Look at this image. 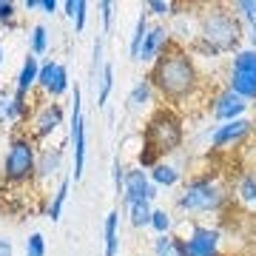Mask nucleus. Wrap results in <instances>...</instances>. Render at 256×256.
<instances>
[{
  "label": "nucleus",
  "instance_id": "nucleus-1",
  "mask_svg": "<svg viewBox=\"0 0 256 256\" xmlns=\"http://www.w3.org/2000/svg\"><path fill=\"white\" fill-rule=\"evenodd\" d=\"M146 77L151 80L156 97H162L171 108H176V106L194 100L200 92H205L200 66H196L191 52L180 43H171L165 48L162 54L156 57V63L148 68Z\"/></svg>",
  "mask_w": 256,
  "mask_h": 256
},
{
  "label": "nucleus",
  "instance_id": "nucleus-2",
  "mask_svg": "<svg viewBox=\"0 0 256 256\" xmlns=\"http://www.w3.org/2000/svg\"><path fill=\"white\" fill-rule=\"evenodd\" d=\"M242 23L230 12L228 3H200L196 6V43L188 52L194 60L200 57H222L239 52Z\"/></svg>",
  "mask_w": 256,
  "mask_h": 256
},
{
  "label": "nucleus",
  "instance_id": "nucleus-3",
  "mask_svg": "<svg viewBox=\"0 0 256 256\" xmlns=\"http://www.w3.org/2000/svg\"><path fill=\"white\" fill-rule=\"evenodd\" d=\"M185 140V120L182 114L171 106H160V108L148 117L142 128V151L137 154L140 168H154L160 160L174 154Z\"/></svg>",
  "mask_w": 256,
  "mask_h": 256
},
{
  "label": "nucleus",
  "instance_id": "nucleus-4",
  "mask_svg": "<svg viewBox=\"0 0 256 256\" xmlns=\"http://www.w3.org/2000/svg\"><path fill=\"white\" fill-rule=\"evenodd\" d=\"M37 146L23 128L6 137V151L0 160V188H28L37 182Z\"/></svg>",
  "mask_w": 256,
  "mask_h": 256
},
{
  "label": "nucleus",
  "instance_id": "nucleus-5",
  "mask_svg": "<svg viewBox=\"0 0 256 256\" xmlns=\"http://www.w3.org/2000/svg\"><path fill=\"white\" fill-rule=\"evenodd\" d=\"M230 202V188L222 182L216 174H200L185 180L182 191L176 194L174 208L182 216H196V214H222Z\"/></svg>",
  "mask_w": 256,
  "mask_h": 256
},
{
  "label": "nucleus",
  "instance_id": "nucleus-6",
  "mask_svg": "<svg viewBox=\"0 0 256 256\" xmlns=\"http://www.w3.org/2000/svg\"><path fill=\"white\" fill-rule=\"evenodd\" d=\"M180 256H222V230L202 225V222L182 216L174 228Z\"/></svg>",
  "mask_w": 256,
  "mask_h": 256
},
{
  "label": "nucleus",
  "instance_id": "nucleus-7",
  "mask_svg": "<svg viewBox=\"0 0 256 256\" xmlns=\"http://www.w3.org/2000/svg\"><path fill=\"white\" fill-rule=\"evenodd\" d=\"M225 86L250 106H256V48L245 46L230 54L225 68Z\"/></svg>",
  "mask_w": 256,
  "mask_h": 256
},
{
  "label": "nucleus",
  "instance_id": "nucleus-8",
  "mask_svg": "<svg viewBox=\"0 0 256 256\" xmlns=\"http://www.w3.org/2000/svg\"><path fill=\"white\" fill-rule=\"evenodd\" d=\"M63 122H66L63 102L46 100V97H40V94H37V102L32 106V114H28L23 131H26L28 137L40 146V142H43V140H48L54 131H60V126H63Z\"/></svg>",
  "mask_w": 256,
  "mask_h": 256
},
{
  "label": "nucleus",
  "instance_id": "nucleus-9",
  "mask_svg": "<svg viewBox=\"0 0 256 256\" xmlns=\"http://www.w3.org/2000/svg\"><path fill=\"white\" fill-rule=\"evenodd\" d=\"M68 146H72V154H74V171H72V180L80 182L82 180V171H86V120H82V92L80 86L72 88V114H68Z\"/></svg>",
  "mask_w": 256,
  "mask_h": 256
},
{
  "label": "nucleus",
  "instance_id": "nucleus-10",
  "mask_svg": "<svg viewBox=\"0 0 256 256\" xmlns=\"http://www.w3.org/2000/svg\"><path fill=\"white\" fill-rule=\"evenodd\" d=\"M256 131V122L250 117H242V120H234V122H216L214 128H208V146L214 151H228V148H236L242 146L245 140L254 137Z\"/></svg>",
  "mask_w": 256,
  "mask_h": 256
},
{
  "label": "nucleus",
  "instance_id": "nucleus-11",
  "mask_svg": "<svg viewBox=\"0 0 256 256\" xmlns=\"http://www.w3.org/2000/svg\"><path fill=\"white\" fill-rule=\"evenodd\" d=\"M248 111H250V102L242 100L236 92H230L225 82L216 86V88L208 94V114L216 120V122H234V120H242V117H248Z\"/></svg>",
  "mask_w": 256,
  "mask_h": 256
},
{
  "label": "nucleus",
  "instance_id": "nucleus-12",
  "mask_svg": "<svg viewBox=\"0 0 256 256\" xmlns=\"http://www.w3.org/2000/svg\"><path fill=\"white\" fill-rule=\"evenodd\" d=\"M72 92V77H68V66L60 60H43L40 66V77H37V94L46 100H60L63 94Z\"/></svg>",
  "mask_w": 256,
  "mask_h": 256
},
{
  "label": "nucleus",
  "instance_id": "nucleus-13",
  "mask_svg": "<svg viewBox=\"0 0 256 256\" xmlns=\"http://www.w3.org/2000/svg\"><path fill=\"white\" fill-rule=\"evenodd\" d=\"M63 162H66V142L57 146H40L37 151V188L48 185L54 176H63Z\"/></svg>",
  "mask_w": 256,
  "mask_h": 256
},
{
  "label": "nucleus",
  "instance_id": "nucleus-14",
  "mask_svg": "<svg viewBox=\"0 0 256 256\" xmlns=\"http://www.w3.org/2000/svg\"><path fill=\"white\" fill-rule=\"evenodd\" d=\"M151 176L146 168L131 165L126 171V182H122V205H134V202H148V191H151Z\"/></svg>",
  "mask_w": 256,
  "mask_h": 256
},
{
  "label": "nucleus",
  "instance_id": "nucleus-15",
  "mask_svg": "<svg viewBox=\"0 0 256 256\" xmlns=\"http://www.w3.org/2000/svg\"><path fill=\"white\" fill-rule=\"evenodd\" d=\"M174 43V37H171V28H168V23H154V26L148 28L146 34V43H142V52H140V60L148 66L156 63V57L162 54L165 48Z\"/></svg>",
  "mask_w": 256,
  "mask_h": 256
},
{
  "label": "nucleus",
  "instance_id": "nucleus-16",
  "mask_svg": "<svg viewBox=\"0 0 256 256\" xmlns=\"http://www.w3.org/2000/svg\"><path fill=\"white\" fill-rule=\"evenodd\" d=\"M40 66H43L40 57L26 54V60H23V66H20V72H18V77H14V92H23V94H34L37 92Z\"/></svg>",
  "mask_w": 256,
  "mask_h": 256
},
{
  "label": "nucleus",
  "instance_id": "nucleus-17",
  "mask_svg": "<svg viewBox=\"0 0 256 256\" xmlns=\"http://www.w3.org/2000/svg\"><path fill=\"white\" fill-rule=\"evenodd\" d=\"M230 200H236L239 205L256 210V168L239 174V180L230 185Z\"/></svg>",
  "mask_w": 256,
  "mask_h": 256
},
{
  "label": "nucleus",
  "instance_id": "nucleus-18",
  "mask_svg": "<svg viewBox=\"0 0 256 256\" xmlns=\"http://www.w3.org/2000/svg\"><path fill=\"white\" fill-rule=\"evenodd\" d=\"M228 6L239 18L242 28H248V43H250V48H256V0H234Z\"/></svg>",
  "mask_w": 256,
  "mask_h": 256
},
{
  "label": "nucleus",
  "instance_id": "nucleus-19",
  "mask_svg": "<svg viewBox=\"0 0 256 256\" xmlns=\"http://www.w3.org/2000/svg\"><path fill=\"white\" fill-rule=\"evenodd\" d=\"M148 176H151V182H154L156 188H174V185H180V180H182V171H180L174 162L160 160L154 168H148Z\"/></svg>",
  "mask_w": 256,
  "mask_h": 256
},
{
  "label": "nucleus",
  "instance_id": "nucleus-20",
  "mask_svg": "<svg viewBox=\"0 0 256 256\" xmlns=\"http://www.w3.org/2000/svg\"><path fill=\"white\" fill-rule=\"evenodd\" d=\"M102 256H117L120 254V210H108L106 214V222H102Z\"/></svg>",
  "mask_w": 256,
  "mask_h": 256
},
{
  "label": "nucleus",
  "instance_id": "nucleus-21",
  "mask_svg": "<svg viewBox=\"0 0 256 256\" xmlns=\"http://www.w3.org/2000/svg\"><path fill=\"white\" fill-rule=\"evenodd\" d=\"M68 188H72V176L63 174L60 176V182H57V188L52 191L48 205H46V216L52 222H60V216H63V205H66V200H68Z\"/></svg>",
  "mask_w": 256,
  "mask_h": 256
},
{
  "label": "nucleus",
  "instance_id": "nucleus-22",
  "mask_svg": "<svg viewBox=\"0 0 256 256\" xmlns=\"http://www.w3.org/2000/svg\"><path fill=\"white\" fill-rule=\"evenodd\" d=\"M154 86H151V80H148V77H142V80L140 82H134V88H131V92H128V108L131 111H140V108H146L148 102L154 100Z\"/></svg>",
  "mask_w": 256,
  "mask_h": 256
},
{
  "label": "nucleus",
  "instance_id": "nucleus-23",
  "mask_svg": "<svg viewBox=\"0 0 256 256\" xmlns=\"http://www.w3.org/2000/svg\"><path fill=\"white\" fill-rule=\"evenodd\" d=\"M63 12L66 18L74 23V34H82L86 32V20H88V3L86 0H66Z\"/></svg>",
  "mask_w": 256,
  "mask_h": 256
},
{
  "label": "nucleus",
  "instance_id": "nucleus-24",
  "mask_svg": "<svg viewBox=\"0 0 256 256\" xmlns=\"http://www.w3.org/2000/svg\"><path fill=\"white\" fill-rule=\"evenodd\" d=\"M148 12H140L137 18V26H134V34H131V40H128V54H131V60H140V52H142V43H146V34L148 28H151V23H148Z\"/></svg>",
  "mask_w": 256,
  "mask_h": 256
},
{
  "label": "nucleus",
  "instance_id": "nucleus-25",
  "mask_svg": "<svg viewBox=\"0 0 256 256\" xmlns=\"http://www.w3.org/2000/svg\"><path fill=\"white\" fill-rule=\"evenodd\" d=\"M94 88H97V94H94V102L102 108V106L108 102V97H111V88H114V66H111V63L102 66V74H100V80L94 82Z\"/></svg>",
  "mask_w": 256,
  "mask_h": 256
},
{
  "label": "nucleus",
  "instance_id": "nucleus-26",
  "mask_svg": "<svg viewBox=\"0 0 256 256\" xmlns=\"http://www.w3.org/2000/svg\"><path fill=\"white\" fill-rule=\"evenodd\" d=\"M48 52V28L43 23H34L28 28V54L43 57Z\"/></svg>",
  "mask_w": 256,
  "mask_h": 256
},
{
  "label": "nucleus",
  "instance_id": "nucleus-27",
  "mask_svg": "<svg viewBox=\"0 0 256 256\" xmlns=\"http://www.w3.org/2000/svg\"><path fill=\"white\" fill-rule=\"evenodd\" d=\"M176 228V220L171 210L165 208H154V214H151V230H154L156 236H162V234H174Z\"/></svg>",
  "mask_w": 256,
  "mask_h": 256
},
{
  "label": "nucleus",
  "instance_id": "nucleus-28",
  "mask_svg": "<svg viewBox=\"0 0 256 256\" xmlns=\"http://www.w3.org/2000/svg\"><path fill=\"white\" fill-rule=\"evenodd\" d=\"M126 210H128V220H131L134 228H151V214H154L151 202H134Z\"/></svg>",
  "mask_w": 256,
  "mask_h": 256
},
{
  "label": "nucleus",
  "instance_id": "nucleus-29",
  "mask_svg": "<svg viewBox=\"0 0 256 256\" xmlns=\"http://www.w3.org/2000/svg\"><path fill=\"white\" fill-rule=\"evenodd\" d=\"M146 12L151 14V18L171 20V18L176 14V3H171V0H148V3H146Z\"/></svg>",
  "mask_w": 256,
  "mask_h": 256
},
{
  "label": "nucleus",
  "instance_id": "nucleus-30",
  "mask_svg": "<svg viewBox=\"0 0 256 256\" xmlns=\"http://www.w3.org/2000/svg\"><path fill=\"white\" fill-rule=\"evenodd\" d=\"M20 6L12 0H0V26L3 28H18V14Z\"/></svg>",
  "mask_w": 256,
  "mask_h": 256
},
{
  "label": "nucleus",
  "instance_id": "nucleus-31",
  "mask_svg": "<svg viewBox=\"0 0 256 256\" xmlns=\"http://www.w3.org/2000/svg\"><path fill=\"white\" fill-rule=\"evenodd\" d=\"M23 250H26V256H46V236H43L40 230L28 234V239H26V245H23Z\"/></svg>",
  "mask_w": 256,
  "mask_h": 256
},
{
  "label": "nucleus",
  "instance_id": "nucleus-32",
  "mask_svg": "<svg viewBox=\"0 0 256 256\" xmlns=\"http://www.w3.org/2000/svg\"><path fill=\"white\" fill-rule=\"evenodd\" d=\"M102 66H106V57H102V34H97V40H94V57H92V80L94 82L100 80Z\"/></svg>",
  "mask_w": 256,
  "mask_h": 256
},
{
  "label": "nucleus",
  "instance_id": "nucleus-33",
  "mask_svg": "<svg viewBox=\"0 0 256 256\" xmlns=\"http://www.w3.org/2000/svg\"><path fill=\"white\" fill-rule=\"evenodd\" d=\"M174 250V234H162V236H154L151 242V256H165Z\"/></svg>",
  "mask_w": 256,
  "mask_h": 256
},
{
  "label": "nucleus",
  "instance_id": "nucleus-34",
  "mask_svg": "<svg viewBox=\"0 0 256 256\" xmlns=\"http://www.w3.org/2000/svg\"><path fill=\"white\" fill-rule=\"evenodd\" d=\"M97 9H100L102 34H106V32H111V20H114V3H111V0H100V3H97Z\"/></svg>",
  "mask_w": 256,
  "mask_h": 256
},
{
  "label": "nucleus",
  "instance_id": "nucleus-35",
  "mask_svg": "<svg viewBox=\"0 0 256 256\" xmlns=\"http://www.w3.org/2000/svg\"><path fill=\"white\" fill-rule=\"evenodd\" d=\"M114 188H117V196H122V182H126V165H122V160L120 156H114Z\"/></svg>",
  "mask_w": 256,
  "mask_h": 256
},
{
  "label": "nucleus",
  "instance_id": "nucleus-36",
  "mask_svg": "<svg viewBox=\"0 0 256 256\" xmlns=\"http://www.w3.org/2000/svg\"><path fill=\"white\" fill-rule=\"evenodd\" d=\"M9 108H12V92L0 88V126L9 122Z\"/></svg>",
  "mask_w": 256,
  "mask_h": 256
},
{
  "label": "nucleus",
  "instance_id": "nucleus-37",
  "mask_svg": "<svg viewBox=\"0 0 256 256\" xmlns=\"http://www.w3.org/2000/svg\"><path fill=\"white\" fill-rule=\"evenodd\" d=\"M57 9H60L57 0H43V3H40V12H43V14H54Z\"/></svg>",
  "mask_w": 256,
  "mask_h": 256
},
{
  "label": "nucleus",
  "instance_id": "nucleus-38",
  "mask_svg": "<svg viewBox=\"0 0 256 256\" xmlns=\"http://www.w3.org/2000/svg\"><path fill=\"white\" fill-rule=\"evenodd\" d=\"M0 256H14V248L9 239H0Z\"/></svg>",
  "mask_w": 256,
  "mask_h": 256
},
{
  "label": "nucleus",
  "instance_id": "nucleus-39",
  "mask_svg": "<svg viewBox=\"0 0 256 256\" xmlns=\"http://www.w3.org/2000/svg\"><path fill=\"white\" fill-rule=\"evenodd\" d=\"M40 3H43V0H26V3H20V9L34 12V9H40Z\"/></svg>",
  "mask_w": 256,
  "mask_h": 256
},
{
  "label": "nucleus",
  "instance_id": "nucleus-40",
  "mask_svg": "<svg viewBox=\"0 0 256 256\" xmlns=\"http://www.w3.org/2000/svg\"><path fill=\"white\" fill-rule=\"evenodd\" d=\"M3 57H6V52H3V40H0V66H3Z\"/></svg>",
  "mask_w": 256,
  "mask_h": 256
},
{
  "label": "nucleus",
  "instance_id": "nucleus-41",
  "mask_svg": "<svg viewBox=\"0 0 256 256\" xmlns=\"http://www.w3.org/2000/svg\"><path fill=\"white\" fill-rule=\"evenodd\" d=\"M165 256H180V250H176V239H174V250H171V254H165Z\"/></svg>",
  "mask_w": 256,
  "mask_h": 256
},
{
  "label": "nucleus",
  "instance_id": "nucleus-42",
  "mask_svg": "<svg viewBox=\"0 0 256 256\" xmlns=\"http://www.w3.org/2000/svg\"><path fill=\"white\" fill-rule=\"evenodd\" d=\"M137 256H142V254H137Z\"/></svg>",
  "mask_w": 256,
  "mask_h": 256
},
{
  "label": "nucleus",
  "instance_id": "nucleus-43",
  "mask_svg": "<svg viewBox=\"0 0 256 256\" xmlns=\"http://www.w3.org/2000/svg\"><path fill=\"white\" fill-rule=\"evenodd\" d=\"M0 160H3V156H0Z\"/></svg>",
  "mask_w": 256,
  "mask_h": 256
},
{
  "label": "nucleus",
  "instance_id": "nucleus-44",
  "mask_svg": "<svg viewBox=\"0 0 256 256\" xmlns=\"http://www.w3.org/2000/svg\"><path fill=\"white\" fill-rule=\"evenodd\" d=\"M254 122H256V120H254Z\"/></svg>",
  "mask_w": 256,
  "mask_h": 256
}]
</instances>
